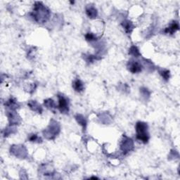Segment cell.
<instances>
[{
    "mask_svg": "<svg viewBox=\"0 0 180 180\" xmlns=\"http://www.w3.org/2000/svg\"><path fill=\"white\" fill-rule=\"evenodd\" d=\"M32 15L35 21L39 23H43L49 18L50 13L49 9L43 5L42 2H36Z\"/></svg>",
    "mask_w": 180,
    "mask_h": 180,
    "instance_id": "1",
    "label": "cell"
},
{
    "mask_svg": "<svg viewBox=\"0 0 180 180\" xmlns=\"http://www.w3.org/2000/svg\"><path fill=\"white\" fill-rule=\"evenodd\" d=\"M136 139L144 144L148 143L149 140V134L148 132L147 124L143 122H138L136 124Z\"/></svg>",
    "mask_w": 180,
    "mask_h": 180,
    "instance_id": "2",
    "label": "cell"
},
{
    "mask_svg": "<svg viewBox=\"0 0 180 180\" xmlns=\"http://www.w3.org/2000/svg\"><path fill=\"white\" fill-rule=\"evenodd\" d=\"M60 132L59 125L56 122L54 123H50L48 128L43 132L44 136L48 140H53Z\"/></svg>",
    "mask_w": 180,
    "mask_h": 180,
    "instance_id": "3",
    "label": "cell"
},
{
    "mask_svg": "<svg viewBox=\"0 0 180 180\" xmlns=\"http://www.w3.org/2000/svg\"><path fill=\"white\" fill-rule=\"evenodd\" d=\"M59 105L58 109L61 112V113H67L69 111L68 100L64 96L58 95Z\"/></svg>",
    "mask_w": 180,
    "mask_h": 180,
    "instance_id": "4",
    "label": "cell"
},
{
    "mask_svg": "<svg viewBox=\"0 0 180 180\" xmlns=\"http://www.w3.org/2000/svg\"><path fill=\"white\" fill-rule=\"evenodd\" d=\"M133 141L131 139L124 136V140L122 141L121 145V149L124 154H126L133 148Z\"/></svg>",
    "mask_w": 180,
    "mask_h": 180,
    "instance_id": "5",
    "label": "cell"
},
{
    "mask_svg": "<svg viewBox=\"0 0 180 180\" xmlns=\"http://www.w3.org/2000/svg\"><path fill=\"white\" fill-rule=\"evenodd\" d=\"M128 70L131 72L132 73H138L142 71V66L138 61H130L128 63Z\"/></svg>",
    "mask_w": 180,
    "mask_h": 180,
    "instance_id": "6",
    "label": "cell"
},
{
    "mask_svg": "<svg viewBox=\"0 0 180 180\" xmlns=\"http://www.w3.org/2000/svg\"><path fill=\"white\" fill-rule=\"evenodd\" d=\"M179 29V23L177 21H173L168 27L166 28L165 29V33H167V34L173 35L174 33H176L177 30Z\"/></svg>",
    "mask_w": 180,
    "mask_h": 180,
    "instance_id": "7",
    "label": "cell"
},
{
    "mask_svg": "<svg viewBox=\"0 0 180 180\" xmlns=\"http://www.w3.org/2000/svg\"><path fill=\"white\" fill-rule=\"evenodd\" d=\"M28 105H29V107L33 111L37 112L38 113H41L42 111V107H41V105L36 101H30Z\"/></svg>",
    "mask_w": 180,
    "mask_h": 180,
    "instance_id": "8",
    "label": "cell"
},
{
    "mask_svg": "<svg viewBox=\"0 0 180 180\" xmlns=\"http://www.w3.org/2000/svg\"><path fill=\"white\" fill-rule=\"evenodd\" d=\"M86 13H87V15L89 18L94 19L97 18L98 12H97V9H96L95 7L91 6L87 7V9H86Z\"/></svg>",
    "mask_w": 180,
    "mask_h": 180,
    "instance_id": "9",
    "label": "cell"
},
{
    "mask_svg": "<svg viewBox=\"0 0 180 180\" xmlns=\"http://www.w3.org/2000/svg\"><path fill=\"white\" fill-rule=\"evenodd\" d=\"M73 88L75 90V91L78 92H82L85 89V87H84V84L80 80H75L73 81Z\"/></svg>",
    "mask_w": 180,
    "mask_h": 180,
    "instance_id": "10",
    "label": "cell"
},
{
    "mask_svg": "<svg viewBox=\"0 0 180 180\" xmlns=\"http://www.w3.org/2000/svg\"><path fill=\"white\" fill-rule=\"evenodd\" d=\"M122 27L124 28V30L126 31V33H130L134 29V25L132 23L131 21H128V20L123 21L122 23Z\"/></svg>",
    "mask_w": 180,
    "mask_h": 180,
    "instance_id": "11",
    "label": "cell"
},
{
    "mask_svg": "<svg viewBox=\"0 0 180 180\" xmlns=\"http://www.w3.org/2000/svg\"><path fill=\"white\" fill-rule=\"evenodd\" d=\"M75 118L78 123L82 126L83 129H85L86 128V125H87V122H86V120L84 118V117L81 116V115H77L75 116Z\"/></svg>",
    "mask_w": 180,
    "mask_h": 180,
    "instance_id": "12",
    "label": "cell"
},
{
    "mask_svg": "<svg viewBox=\"0 0 180 180\" xmlns=\"http://www.w3.org/2000/svg\"><path fill=\"white\" fill-rule=\"evenodd\" d=\"M129 54L132 55L134 57H139L140 56V50L136 46H132L130 47V49L129 50Z\"/></svg>",
    "mask_w": 180,
    "mask_h": 180,
    "instance_id": "13",
    "label": "cell"
},
{
    "mask_svg": "<svg viewBox=\"0 0 180 180\" xmlns=\"http://www.w3.org/2000/svg\"><path fill=\"white\" fill-rule=\"evenodd\" d=\"M44 104L47 109H49L51 110H53L54 109H55V108H56V104H55V102L51 99L44 100Z\"/></svg>",
    "mask_w": 180,
    "mask_h": 180,
    "instance_id": "14",
    "label": "cell"
},
{
    "mask_svg": "<svg viewBox=\"0 0 180 180\" xmlns=\"http://www.w3.org/2000/svg\"><path fill=\"white\" fill-rule=\"evenodd\" d=\"M18 115H16V113H14L13 112H11L9 116V122H10L11 124H16L18 123V120L17 118Z\"/></svg>",
    "mask_w": 180,
    "mask_h": 180,
    "instance_id": "15",
    "label": "cell"
},
{
    "mask_svg": "<svg viewBox=\"0 0 180 180\" xmlns=\"http://www.w3.org/2000/svg\"><path fill=\"white\" fill-rule=\"evenodd\" d=\"M159 73L160 74V75L163 77V78L165 80H168L170 77V71L168 70H162L160 71Z\"/></svg>",
    "mask_w": 180,
    "mask_h": 180,
    "instance_id": "16",
    "label": "cell"
},
{
    "mask_svg": "<svg viewBox=\"0 0 180 180\" xmlns=\"http://www.w3.org/2000/svg\"><path fill=\"white\" fill-rule=\"evenodd\" d=\"M85 38L87 41H90V42H92V41L97 40V37L93 33H87L85 35Z\"/></svg>",
    "mask_w": 180,
    "mask_h": 180,
    "instance_id": "17",
    "label": "cell"
},
{
    "mask_svg": "<svg viewBox=\"0 0 180 180\" xmlns=\"http://www.w3.org/2000/svg\"><path fill=\"white\" fill-rule=\"evenodd\" d=\"M29 140L30 141H32V142H41V140L40 138H39L37 134H32L29 136Z\"/></svg>",
    "mask_w": 180,
    "mask_h": 180,
    "instance_id": "18",
    "label": "cell"
},
{
    "mask_svg": "<svg viewBox=\"0 0 180 180\" xmlns=\"http://www.w3.org/2000/svg\"><path fill=\"white\" fill-rule=\"evenodd\" d=\"M95 59H97V56L95 57L94 56H92V55H90V56H88L87 58L86 59L87 62H93Z\"/></svg>",
    "mask_w": 180,
    "mask_h": 180,
    "instance_id": "19",
    "label": "cell"
}]
</instances>
